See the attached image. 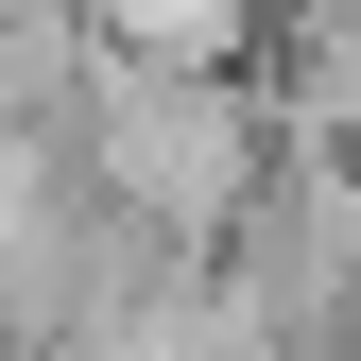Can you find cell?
<instances>
[{
	"instance_id": "cell-1",
	"label": "cell",
	"mask_w": 361,
	"mask_h": 361,
	"mask_svg": "<svg viewBox=\"0 0 361 361\" xmlns=\"http://www.w3.org/2000/svg\"><path fill=\"white\" fill-rule=\"evenodd\" d=\"M258 172H276V121H258L241 69H121L104 52V86L69 104V190L121 207L155 258H224Z\"/></svg>"
},
{
	"instance_id": "cell-2",
	"label": "cell",
	"mask_w": 361,
	"mask_h": 361,
	"mask_svg": "<svg viewBox=\"0 0 361 361\" xmlns=\"http://www.w3.org/2000/svg\"><path fill=\"white\" fill-rule=\"evenodd\" d=\"M86 86H104V35H86V0H0V121L69 155V104H86Z\"/></svg>"
},
{
	"instance_id": "cell-3",
	"label": "cell",
	"mask_w": 361,
	"mask_h": 361,
	"mask_svg": "<svg viewBox=\"0 0 361 361\" xmlns=\"http://www.w3.org/2000/svg\"><path fill=\"white\" fill-rule=\"evenodd\" d=\"M258 18L276 0H86V35L121 69H258Z\"/></svg>"
}]
</instances>
